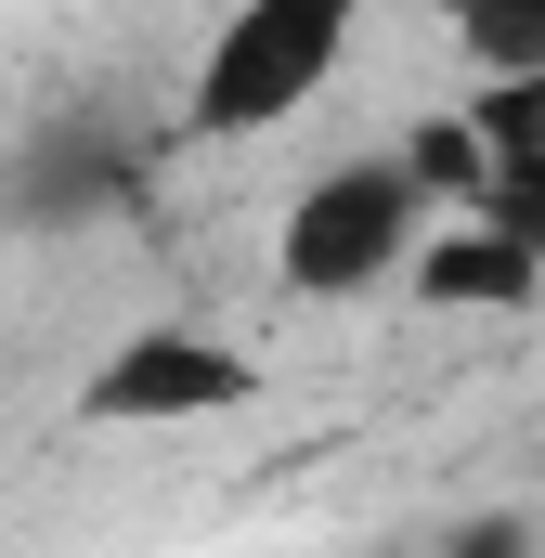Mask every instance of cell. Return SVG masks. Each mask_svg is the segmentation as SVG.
Instances as JSON below:
<instances>
[{
    "instance_id": "2",
    "label": "cell",
    "mask_w": 545,
    "mask_h": 558,
    "mask_svg": "<svg viewBox=\"0 0 545 558\" xmlns=\"http://www.w3.org/2000/svg\"><path fill=\"white\" fill-rule=\"evenodd\" d=\"M428 221H441V182L415 169L403 143H390V156H338V169H312V182L286 195V221H272V286H286V299H377V286H403Z\"/></svg>"
},
{
    "instance_id": "3",
    "label": "cell",
    "mask_w": 545,
    "mask_h": 558,
    "mask_svg": "<svg viewBox=\"0 0 545 558\" xmlns=\"http://www.w3.org/2000/svg\"><path fill=\"white\" fill-rule=\"evenodd\" d=\"M261 364L208 325H131L92 377H78V428H195V416H247Z\"/></svg>"
},
{
    "instance_id": "6",
    "label": "cell",
    "mask_w": 545,
    "mask_h": 558,
    "mask_svg": "<svg viewBox=\"0 0 545 558\" xmlns=\"http://www.w3.org/2000/svg\"><path fill=\"white\" fill-rule=\"evenodd\" d=\"M468 78H507V65H545V0H441Z\"/></svg>"
},
{
    "instance_id": "4",
    "label": "cell",
    "mask_w": 545,
    "mask_h": 558,
    "mask_svg": "<svg viewBox=\"0 0 545 558\" xmlns=\"http://www.w3.org/2000/svg\"><path fill=\"white\" fill-rule=\"evenodd\" d=\"M403 286L428 299V312H520L545 286V234H520L507 208H441L428 234H415Z\"/></svg>"
},
{
    "instance_id": "1",
    "label": "cell",
    "mask_w": 545,
    "mask_h": 558,
    "mask_svg": "<svg viewBox=\"0 0 545 558\" xmlns=\"http://www.w3.org/2000/svg\"><path fill=\"white\" fill-rule=\"evenodd\" d=\"M364 39V0H234L208 39H195V78H182V131L195 143H272L299 131L338 65Z\"/></svg>"
},
{
    "instance_id": "5",
    "label": "cell",
    "mask_w": 545,
    "mask_h": 558,
    "mask_svg": "<svg viewBox=\"0 0 545 558\" xmlns=\"http://www.w3.org/2000/svg\"><path fill=\"white\" fill-rule=\"evenodd\" d=\"M468 131H481V195L468 208H507L520 234H545V65H507L468 92Z\"/></svg>"
}]
</instances>
